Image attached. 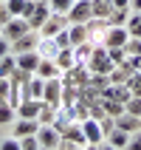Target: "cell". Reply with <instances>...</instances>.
<instances>
[{"mask_svg": "<svg viewBox=\"0 0 141 150\" xmlns=\"http://www.w3.org/2000/svg\"><path fill=\"white\" fill-rule=\"evenodd\" d=\"M113 59H110V51L107 45H96V48H90V59H88V71L90 74H110L113 71Z\"/></svg>", "mask_w": 141, "mask_h": 150, "instance_id": "cell-1", "label": "cell"}, {"mask_svg": "<svg viewBox=\"0 0 141 150\" xmlns=\"http://www.w3.org/2000/svg\"><path fill=\"white\" fill-rule=\"evenodd\" d=\"M59 147H62V150H71V147H88V139H85V130H82V122H79V119H74V122H71V125L62 130Z\"/></svg>", "mask_w": 141, "mask_h": 150, "instance_id": "cell-2", "label": "cell"}, {"mask_svg": "<svg viewBox=\"0 0 141 150\" xmlns=\"http://www.w3.org/2000/svg\"><path fill=\"white\" fill-rule=\"evenodd\" d=\"M82 130H85V139H88V147H99L105 142V127H102L99 119L85 116L82 119Z\"/></svg>", "mask_w": 141, "mask_h": 150, "instance_id": "cell-3", "label": "cell"}, {"mask_svg": "<svg viewBox=\"0 0 141 150\" xmlns=\"http://www.w3.org/2000/svg\"><path fill=\"white\" fill-rule=\"evenodd\" d=\"M25 31H31V25H28V20H25V17H11V20H8V23H3V28H0V34H3L8 42L17 40V37H23Z\"/></svg>", "mask_w": 141, "mask_h": 150, "instance_id": "cell-4", "label": "cell"}, {"mask_svg": "<svg viewBox=\"0 0 141 150\" xmlns=\"http://www.w3.org/2000/svg\"><path fill=\"white\" fill-rule=\"evenodd\" d=\"M37 139H40V147L42 150H54V147H59L62 133H59L54 125H40V127H37Z\"/></svg>", "mask_w": 141, "mask_h": 150, "instance_id": "cell-5", "label": "cell"}, {"mask_svg": "<svg viewBox=\"0 0 141 150\" xmlns=\"http://www.w3.org/2000/svg\"><path fill=\"white\" fill-rule=\"evenodd\" d=\"M51 17V3L48 0H34V11L28 14V25L31 31H40V25Z\"/></svg>", "mask_w": 141, "mask_h": 150, "instance_id": "cell-6", "label": "cell"}, {"mask_svg": "<svg viewBox=\"0 0 141 150\" xmlns=\"http://www.w3.org/2000/svg\"><path fill=\"white\" fill-rule=\"evenodd\" d=\"M93 17L90 0H74V6L68 8V23H88Z\"/></svg>", "mask_w": 141, "mask_h": 150, "instance_id": "cell-7", "label": "cell"}, {"mask_svg": "<svg viewBox=\"0 0 141 150\" xmlns=\"http://www.w3.org/2000/svg\"><path fill=\"white\" fill-rule=\"evenodd\" d=\"M65 25H68V14H57V11H51V17L40 25V37H57V31H62Z\"/></svg>", "mask_w": 141, "mask_h": 150, "instance_id": "cell-8", "label": "cell"}, {"mask_svg": "<svg viewBox=\"0 0 141 150\" xmlns=\"http://www.w3.org/2000/svg\"><path fill=\"white\" fill-rule=\"evenodd\" d=\"M62 79L59 76H51V79H45V91H42V99L51 102V105H62Z\"/></svg>", "mask_w": 141, "mask_h": 150, "instance_id": "cell-9", "label": "cell"}, {"mask_svg": "<svg viewBox=\"0 0 141 150\" xmlns=\"http://www.w3.org/2000/svg\"><path fill=\"white\" fill-rule=\"evenodd\" d=\"M37 42H40V34H34V31H25L23 37L11 40V54H23V51H34V48H37Z\"/></svg>", "mask_w": 141, "mask_h": 150, "instance_id": "cell-10", "label": "cell"}, {"mask_svg": "<svg viewBox=\"0 0 141 150\" xmlns=\"http://www.w3.org/2000/svg\"><path fill=\"white\" fill-rule=\"evenodd\" d=\"M105 142H107V147H116V150H127V144H130V133L113 125V127L107 130V136H105Z\"/></svg>", "mask_w": 141, "mask_h": 150, "instance_id": "cell-11", "label": "cell"}, {"mask_svg": "<svg viewBox=\"0 0 141 150\" xmlns=\"http://www.w3.org/2000/svg\"><path fill=\"white\" fill-rule=\"evenodd\" d=\"M17 57V68H20V71H28V74H34V71H37V65H40V51L34 48V51H23V54H14Z\"/></svg>", "mask_w": 141, "mask_h": 150, "instance_id": "cell-12", "label": "cell"}, {"mask_svg": "<svg viewBox=\"0 0 141 150\" xmlns=\"http://www.w3.org/2000/svg\"><path fill=\"white\" fill-rule=\"evenodd\" d=\"M3 3H6L11 17H25L28 20V14L34 11V0H3Z\"/></svg>", "mask_w": 141, "mask_h": 150, "instance_id": "cell-13", "label": "cell"}, {"mask_svg": "<svg viewBox=\"0 0 141 150\" xmlns=\"http://www.w3.org/2000/svg\"><path fill=\"white\" fill-rule=\"evenodd\" d=\"M68 37H71V45H82V42H90L88 23H68Z\"/></svg>", "mask_w": 141, "mask_h": 150, "instance_id": "cell-14", "label": "cell"}, {"mask_svg": "<svg viewBox=\"0 0 141 150\" xmlns=\"http://www.w3.org/2000/svg\"><path fill=\"white\" fill-rule=\"evenodd\" d=\"M11 125H14V133H11V136H17V139H20V136H31V133H37L40 122H37V119H25V116H17L14 122H11Z\"/></svg>", "mask_w": 141, "mask_h": 150, "instance_id": "cell-15", "label": "cell"}, {"mask_svg": "<svg viewBox=\"0 0 141 150\" xmlns=\"http://www.w3.org/2000/svg\"><path fill=\"white\" fill-rule=\"evenodd\" d=\"M113 125L121 127V130H127V133H135V130H141V116H133V113H121V116L113 119Z\"/></svg>", "mask_w": 141, "mask_h": 150, "instance_id": "cell-16", "label": "cell"}, {"mask_svg": "<svg viewBox=\"0 0 141 150\" xmlns=\"http://www.w3.org/2000/svg\"><path fill=\"white\" fill-rule=\"evenodd\" d=\"M37 51H40V57L54 59V57L59 54V45H57V40H54V37H40V42H37Z\"/></svg>", "mask_w": 141, "mask_h": 150, "instance_id": "cell-17", "label": "cell"}, {"mask_svg": "<svg viewBox=\"0 0 141 150\" xmlns=\"http://www.w3.org/2000/svg\"><path fill=\"white\" fill-rule=\"evenodd\" d=\"M34 74H37V76H42V79H51V76H62V71H59V65L54 62V59H45V57H42Z\"/></svg>", "mask_w": 141, "mask_h": 150, "instance_id": "cell-18", "label": "cell"}, {"mask_svg": "<svg viewBox=\"0 0 141 150\" xmlns=\"http://www.w3.org/2000/svg\"><path fill=\"white\" fill-rule=\"evenodd\" d=\"M40 102H42V99H23L20 105H17V116L37 119V113H40Z\"/></svg>", "mask_w": 141, "mask_h": 150, "instance_id": "cell-19", "label": "cell"}, {"mask_svg": "<svg viewBox=\"0 0 141 150\" xmlns=\"http://www.w3.org/2000/svg\"><path fill=\"white\" fill-rule=\"evenodd\" d=\"M57 108H59V105H51V102L42 99L40 102V113H37V122H40V125H51L54 116H57Z\"/></svg>", "mask_w": 141, "mask_h": 150, "instance_id": "cell-20", "label": "cell"}, {"mask_svg": "<svg viewBox=\"0 0 141 150\" xmlns=\"http://www.w3.org/2000/svg\"><path fill=\"white\" fill-rule=\"evenodd\" d=\"M54 62L59 65V71H68V68H74V65H76V59H74V48H59V54L54 57Z\"/></svg>", "mask_w": 141, "mask_h": 150, "instance_id": "cell-21", "label": "cell"}, {"mask_svg": "<svg viewBox=\"0 0 141 150\" xmlns=\"http://www.w3.org/2000/svg\"><path fill=\"white\" fill-rule=\"evenodd\" d=\"M90 8H93L96 20H107V14L113 11V3L110 0H90Z\"/></svg>", "mask_w": 141, "mask_h": 150, "instance_id": "cell-22", "label": "cell"}, {"mask_svg": "<svg viewBox=\"0 0 141 150\" xmlns=\"http://www.w3.org/2000/svg\"><path fill=\"white\" fill-rule=\"evenodd\" d=\"M14 68H17V57L8 51L6 57H0V79H8V76L14 74Z\"/></svg>", "mask_w": 141, "mask_h": 150, "instance_id": "cell-23", "label": "cell"}, {"mask_svg": "<svg viewBox=\"0 0 141 150\" xmlns=\"http://www.w3.org/2000/svg\"><path fill=\"white\" fill-rule=\"evenodd\" d=\"M130 14H133V8H113L107 14V25H124L130 20Z\"/></svg>", "mask_w": 141, "mask_h": 150, "instance_id": "cell-24", "label": "cell"}, {"mask_svg": "<svg viewBox=\"0 0 141 150\" xmlns=\"http://www.w3.org/2000/svg\"><path fill=\"white\" fill-rule=\"evenodd\" d=\"M74 59H76V65H85V68H88V59H90V42L74 45Z\"/></svg>", "mask_w": 141, "mask_h": 150, "instance_id": "cell-25", "label": "cell"}, {"mask_svg": "<svg viewBox=\"0 0 141 150\" xmlns=\"http://www.w3.org/2000/svg\"><path fill=\"white\" fill-rule=\"evenodd\" d=\"M42 91H45V79L31 74V79H28V93H31L34 99H42Z\"/></svg>", "mask_w": 141, "mask_h": 150, "instance_id": "cell-26", "label": "cell"}, {"mask_svg": "<svg viewBox=\"0 0 141 150\" xmlns=\"http://www.w3.org/2000/svg\"><path fill=\"white\" fill-rule=\"evenodd\" d=\"M17 119V108L8 102H0V125H11Z\"/></svg>", "mask_w": 141, "mask_h": 150, "instance_id": "cell-27", "label": "cell"}, {"mask_svg": "<svg viewBox=\"0 0 141 150\" xmlns=\"http://www.w3.org/2000/svg\"><path fill=\"white\" fill-rule=\"evenodd\" d=\"M102 105H105V113L107 116H121L124 113V102H116V99H102Z\"/></svg>", "mask_w": 141, "mask_h": 150, "instance_id": "cell-28", "label": "cell"}, {"mask_svg": "<svg viewBox=\"0 0 141 150\" xmlns=\"http://www.w3.org/2000/svg\"><path fill=\"white\" fill-rule=\"evenodd\" d=\"M124 25H127V31H130V37H141V11H133Z\"/></svg>", "mask_w": 141, "mask_h": 150, "instance_id": "cell-29", "label": "cell"}, {"mask_svg": "<svg viewBox=\"0 0 141 150\" xmlns=\"http://www.w3.org/2000/svg\"><path fill=\"white\" fill-rule=\"evenodd\" d=\"M20 150H42V147H40V139H37V133L20 136Z\"/></svg>", "mask_w": 141, "mask_h": 150, "instance_id": "cell-30", "label": "cell"}, {"mask_svg": "<svg viewBox=\"0 0 141 150\" xmlns=\"http://www.w3.org/2000/svg\"><path fill=\"white\" fill-rule=\"evenodd\" d=\"M124 110L133 113V116H141V96H130V99L124 102Z\"/></svg>", "mask_w": 141, "mask_h": 150, "instance_id": "cell-31", "label": "cell"}, {"mask_svg": "<svg viewBox=\"0 0 141 150\" xmlns=\"http://www.w3.org/2000/svg\"><path fill=\"white\" fill-rule=\"evenodd\" d=\"M51 3V11H57V14H68V8L74 6V0H48Z\"/></svg>", "mask_w": 141, "mask_h": 150, "instance_id": "cell-32", "label": "cell"}, {"mask_svg": "<svg viewBox=\"0 0 141 150\" xmlns=\"http://www.w3.org/2000/svg\"><path fill=\"white\" fill-rule=\"evenodd\" d=\"M127 88L133 91V96H141V74L135 71V74H130V79H127Z\"/></svg>", "mask_w": 141, "mask_h": 150, "instance_id": "cell-33", "label": "cell"}, {"mask_svg": "<svg viewBox=\"0 0 141 150\" xmlns=\"http://www.w3.org/2000/svg\"><path fill=\"white\" fill-rule=\"evenodd\" d=\"M54 40H57L59 48H74V45H71V37H68V25L62 28V31H57V37H54Z\"/></svg>", "mask_w": 141, "mask_h": 150, "instance_id": "cell-34", "label": "cell"}, {"mask_svg": "<svg viewBox=\"0 0 141 150\" xmlns=\"http://www.w3.org/2000/svg\"><path fill=\"white\" fill-rule=\"evenodd\" d=\"M107 51H110V59H113V65H121V62L127 59V51H124V48H107Z\"/></svg>", "mask_w": 141, "mask_h": 150, "instance_id": "cell-35", "label": "cell"}, {"mask_svg": "<svg viewBox=\"0 0 141 150\" xmlns=\"http://www.w3.org/2000/svg\"><path fill=\"white\" fill-rule=\"evenodd\" d=\"M0 150H20V139H3V142H0Z\"/></svg>", "mask_w": 141, "mask_h": 150, "instance_id": "cell-36", "label": "cell"}, {"mask_svg": "<svg viewBox=\"0 0 141 150\" xmlns=\"http://www.w3.org/2000/svg\"><path fill=\"white\" fill-rule=\"evenodd\" d=\"M8 91H11V82L0 79V102H8Z\"/></svg>", "mask_w": 141, "mask_h": 150, "instance_id": "cell-37", "label": "cell"}, {"mask_svg": "<svg viewBox=\"0 0 141 150\" xmlns=\"http://www.w3.org/2000/svg\"><path fill=\"white\" fill-rule=\"evenodd\" d=\"M130 150H141V130H135V133H130V144H127Z\"/></svg>", "mask_w": 141, "mask_h": 150, "instance_id": "cell-38", "label": "cell"}, {"mask_svg": "<svg viewBox=\"0 0 141 150\" xmlns=\"http://www.w3.org/2000/svg\"><path fill=\"white\" fill-rule=\"evenodd\" d=\"M8 51H11V42H8L6 37H3V34H0V57H6Z\"/></svg>", "mask_w": 141, "mask_h": 150, "instance_id": "cell-39", "label": "cell"}, {"mask_svg": "<svg viewBox=\"0 0 141 150\" xmlns=\"http://www.w3.org/2000/svg\"><path fill=\"white\" fill-rule=\"evenodd\" d=\"M8 20H11V14H8L6 3H0V23H8Z\"/></svg>", "mask_w": 141, "mask_h": 150, "instance_id": "cell-40", "label": "cell"}, {"mask_svg": "<svg viewBox=\"0 0 141 150\" xmlns=\"http://www.w3.org/2000/svg\"><path fill=\"white\" fill-rule=\"evenodd\" d=\"M113 8H130V0H110Z\"/></svg>", "mask_w": 141, "mask_h": 150, "instance_id": "cell-41", "label": "cell"}, {"mask_svg": "<svg viewBox=\"0 0 141 150\" xmlns=\"http://www.w3.org/2000/svg\"><path fill=\"white\" fill-rule=\"evenodd\" d=\"M130 8L133 11H141V0H130Z\"/></svg>", "mask_w": 141, "mask_h": 150, "instance_id": "cell-42", "label": "cell"}, {"mask_svg": "<svg viewBox=\"0 0 141 150\" xmlns=\"http://www.w3.org/2000/svg\"><path fill=\"white\" fill-rule=\"evenodd\" d=\"M0 28H3V23H0Z\"/></svg>", "mask_w": 141, "mask_h": 150, "instance_id": "cell-43", "label": "cell"}, {"mask_svg": "<svg viewBox=\"0 0 141 150\" xmlns=\"http://www.w3.org/2000/svg\"><path fill=\"white\" fill-rule=\"evenodd\" d=\"M0 3H3V0H0Z\"/></svg>", "mask_w": 141, "mask_h": 150, "instance_id": "cell-44", "label": "cell"}, {"mask_svg": "<svg viewBox=\"0 0 141 150\" xmlns=\"http://www.w3.org/2000/svg\"><path fill=\"white\" fill-rule=\"evenodd\" d=\"M138 74H141V71H138Z\"/></svg>", "mask_w": 141, "mask_h": 150, "instance_id": "cell-45", "label": "cell"}]
</instances>
